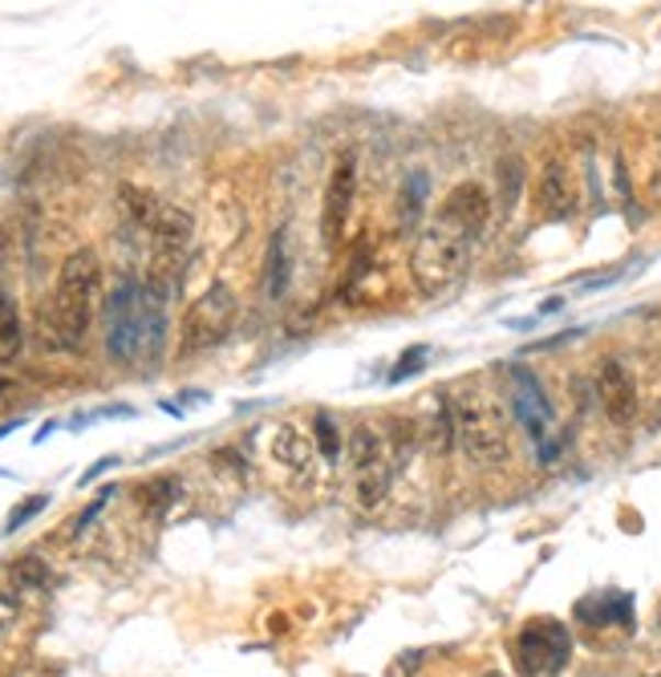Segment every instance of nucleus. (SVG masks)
Returning <instances> with one entry per match:
<instances>
[{"label":"nucleus","instance_id":"13","mask_svg":"<svg viewBox=\"0 0 661 677\" xmlns=\"http://www.w3.org/2000/svg\"><path fill=\"white\" fill-rule=\"evenodd\" d=\"M268 451H272V459L296 478H309L313 475V466H317V439H309L296 422H280L277 430H272Z\"/></svg>","mask_w":661,"mask_h":677},{"label":"nucleus","instance_id":"3","mask_svg":"<svg viewBox=\"0 0 661 677\" xmlns=\"http://www.w3.org/2000/svg\"><path fill=\"white\" fill-rule=\"evenodd\" d=\"M475 232L463 227L455 215L438 207V215L418 232L411 248V277L418 284V293L426 301H438L459 289V280L467 277L471 264V248H475Z\"/></svg>","mask_w":661,"mask_h":677},{"label":"nucleus","instance_id":"10","mask_svg":"<svg viewBox=\"0 0 661 677\" xmlns=\"http://www.w3.org/2000/svg\"><path fill=\"white\" fill-rule=\"evenodd\" d=\"M596 402L613 426H634L641 414V398H637L634 373L625 370L617 358H605L596 365Z\"/></svg>","mask_w":661,"mask_h":677},{"label":"nucleus","instance_id":"5","mask_svg":"<svg viewBox=\"0 0 661 677\" xmlns=\"http://www.w3.org/2000/svg\"><path fill=\"white\" fill-rule=\"evenodd\" d=\"M512 662L519 677H560L572 662V633L556 617H531L512 637Z\"/></svg>","mask_w":661,"mask_h":677},{"label":"nucleus","instance_id":"1","mask_svg":"<svg viewBox=\"0 0 661 677\" xmlns=\"http://www.w3.org/2000/svg\"><path fill=\"white\" fill-rule=\"evenodd\" d=\"M171 284L150 277L146 284L138 280H122L107 305V349L110 358L122 365L143 361L146 353H159L163 332H167V301Z\"/></svg>","mask_w":661,"mask_h":677},{"label":"nucleus","instance_id":"4","mask_svg":"<svg viewBox=\"0 0 661 677\" xmlns=\"http://www.w3.org/2000/svg\"><path fill=\"white\" fill-rule=\"evenodd\" d=\"M450 414H455V442L475 466H500L512 459L507 414L491 394H483L479 385H463V390H455Z\"/></svg>","mask_w":661,"mask_h":677},{"label":"nucleus","instance_id":"18","mask_svg":"<svg viewBox=\"0 0 661 677\" xmlns=\"http://www.w3.org/2000/svg\"><path fill=\"white\" fill-rule=\"evenodd\" d=\"M423 361H426V349L418 346L414 353H406V358L397 361V370L390 373V382H406V377H414V373L423 370Z\"/></svg>","mask_w":661,"mask_h":677},{"label":"nucleus","instance_id":"16","mask_svg":"<svg viewBox=\"0 0 661 677\" xmlns=\"http://www.w3.org/2000/svg\"><path fill=\"white\" fill-rule=\"evenodd\" d=\"M284 236L272 239V248H268V296L277 301L284 293V284H289V272H284Z\"/></svg>","mask_w":661,"mask_h":677},{"label":"nucleus","instance_id":"21","mask_svg":"<svg viewBox=\"0 0 661 677\" xmlns=\"http://www.w3.org/2000/svg\"><path fill=\"white\" fill-rule=\"evenodd\" d=\"M114 463H119V459H102V463H93L90 471H86V475L78 478V483H81V487H86V483H93V478L102 475V471H107V466H114Z\"/></svg>","mask_w":661,"mask_h":677},{"label":"nucleus","instance_id":"17","mask_svg":"<svg viewBox=\"0 0 661 677\" xmlns=\"http://www.w3.org/2000/svg\"><path fill=\"white\" fill-rule=\"evenodd\" d=\"M317 435H313V439H317V447H321V454H325V459H337V454H341V439H337V430H333V422H329V414H317Z\"/></svg>","mask_w":661,"mask_h":677},{"label":"nucleus","instance_id":"8","mask_svg":"<svg viewBox=\"0 0 661 677\" xmlns=\"http://www.w3.org/2000/svg\"><path fill=\"white\" fill-rule=\"evenodd\" d=\"M122 203H126V212L138 227H146L155 244H159L163 256H179L187 252V244H191V215L183 207H175V203H163L159 195H150V191H138V187H122Z\"/></svg>","mask_w":661,"mask_h":677},{"label":"nucleus","instance_id":"2","mask_svg":"<svg viewBox=\"0 0 661 677\" xmlns=\"http://www.w3.org/2000/svg\"><path fill=\"white\" fill-rule=\"evenodd\" d=\"M98 305H102V260L90 248H78L61 260V272H57V289L49 301V317H45L49 346L78 349L98 317Z\"/></svg>","mask_w":661,"mask_h":677},{"label":"nucleus","instance_id":"11","mask_svg":"<svg viewBox=\"0 0 661 677\" xmlns=\"http://www.w3.org/2000/svg\"><path fill=\"white\" fill-rule=\"evenodd\" d=\"M512 382H516V398H512V410H516V418L524 422V430H528V439L540 447L544 459H552V447H548V430H552V406H548V398H544V385L531 377L524 365H512Z\"/></svg>","mask_w":661,"mask_h":677},{"label":"nucleus","instance_id":"7","mask_svg":"<svg viewBox=\"0 0 661 677\" xmlns=\"http://www.w3.org/2000/svg\"><path fill=\"white\" fill-rule=\"evenodd\" d=\"M349 475H354V499L361 511H378L390 495L394 478V454L385 447V435L361 422L349 430Z\"/></svg>","mask_w":661,"mask_h":677},{"label":"nucleus","instance_id":"12","mask_svg":"<svg viewBox=\"0 0 661 677\" xmlns=\"http://www.w3.org/2000/svg\"><path fill=\"white\" fill-rule=\"evenodd\" d=\"M576 174L564 159H548L536 174V207L548 219H569L576 212Z\"/></svg>","mask_w":661,"mask_h":677},{"label":"nucleus","instance_id":"15","mask_svg":"<svg viewBox=\"0 0 661 677\" xmlns=\"http://www.w3.org/2000/svg\"><path fill=\"white\" fill-rule=\"evenodd\" d=\"M25 346V332H21V317L16 305L9 296H0V361H13Z\"/></svg>","mask_w":661,"mask_h":677},{"label":"nucleus","instance_id":"20","mask_svg":"<svg viewBox=\"0 0 661 677\" xmlns=\"http://www.w3.org/2000/svg\"><path fill=\"white\" fill-rule=\"evenodd\" d=\"M516 183H519V159H512V174L503 171V200H516Z\"/></svg>","mask_w":661,"mask_h":677},{"label":"nucleus","instance_id":"6","mask_svg":"<svg viewBox=\"0 0 661 677\" xmlns=\"http://www.w3.org/2000/svg\"><path fill=\"white\" fill-rule=\"evenodd\" d=\"M239 313V296L232 293V284L215 280L208 293H199L183 313V329H179V358H195L208 353L224 341Z\"/></svg>","mask_w":661,"mask_h":677},{"label":"nucleus","instance_id":"19","mask_svg":"<svg viewBox=\"0 0 661 677\" xmlns=\"http://www.w3.org/2000/svg\"><path fill=\"white\" fill-rule=\"evenodd\" d=\"M45 504H49L45 495H33V499H29L25 507H16L13 516H9V523H4V531H16V528H21V523H25V519H33V516H37V511H41V507H45Z\"/></svg>","mask_w":661,"mask_h":677},{"label":"nucleus","instance_id":"9","mask_svg":"<svg viewBox=\"0 0 661 677\" xmlns=\"http://www.w3.org/2000/svg\"><path fill=\"white\" fill-rule=\"evenodd\" d=\"M354 200H358V162L354 155H341L333 162L329 183H325V200H321V239L337 248L345 239L349 215H354Z\"/></svg>","mask_w":661,"mask_h":677},{"label":"nucleus","instance_id":"14","mask_svg":"<svg viewBox=\"0 0 661 677\" xmlns=\"http://www.w3.org/2000/svg\"><path fill=\"white\" fill-rule=\"evenodd\" d=\"M442 212L455 215L463 227H471L475 236L488 232V219H491V195L483 183H459L450 187V195L442 200Z\"/></svg>","mask_w":661,"mask_h":677}]
</instances>
